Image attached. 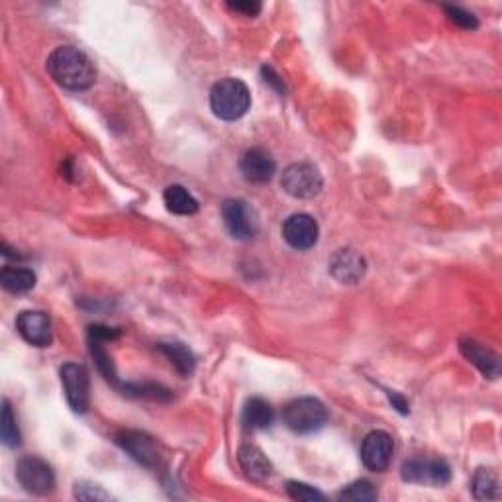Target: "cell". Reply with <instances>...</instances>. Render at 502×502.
<instances>
[{
  "label": "cell",
  "instance_id": "1",
  "mask_svg": "<svg viewBox=\"0 0 502 502\" xmlns=\"http://www.w3.org/2000/svg\"><path fill=\"white\" fill-rule=\"evenodd\" d=\"M47 73L57 85L69 90H85L95 85L97 69L92 61L77 47L61 46L47 57Z\"/></svg>",
  "mask_w": 502,
  "mask_h": 502
},
{
  "label": "cell",
  "instance_id": "2",
  "mask_svg": "<svg viewBox=\"0 0 502 502\" xmlns=\"http://www.w3.org/2000/svg\"><path fill=\"white\" fill-rule=\"evenodd\" d=\"M251 106V92L240 79L226 77L218 81L210 90V108L214 116L234 122L248 115Z\"/></svg>",
  "mask_w": 502,
  "mask_h": 502
},
{
  "label": "cell",
  "instance_id": "3",
  "mask_svg": "<svg viewBox=\"0 0 502 502\" xmlns=\"http://www.w3.org/2000/svg\"><path fill=\"white\" fill-rule=\"evenodd\" d=\"M283 422L296 434H312L328 422V411L319 398L301 396L283 408Z\"/></svg>",
  "mask_w": 502,
  "mask_h": 502
},
{
  "label": "cell",
  "instance_id": "4",
  "mask_svg": "<svg viewBox=\"0 0 502 502\" xmlns=\"http://www.w3.org/2000/svg\"><path fill=\"white\" fill-rule=\"evenodd\" d=\"M281 187L293 199H314L324 187L320 169L309 161H299L283 171Z\"/></svg>",
  "mask_w": 502,
  "mask_h": 502
},
{
  "label": "cell",
  "instance_id": "5",
  "mask_svg": "<svg viewBox=\"0 0 502 502\" xmlns=\"http://www.w3.org/2000/svg\"><path fill=\"white\" fill-rule=\"evenodd\" d=\"M222 218L232 238L240 242H250L260 232V214L243 199L224 200Z\"/></svg>",
  "mask_w": 502,
  "mask_h": 502
},
{
  "label": "cell",
  "instance_id": "6",
  "mask_svg": "<svg viewBox=\"0 0 502 502\" xmlns=\"http://www.w3.org/2000/svg\"><path fill=\"white\" fill-rule=\"evenodd\" d=\"M18 483L30 495L46 497L51 495L55 489V475L51 471L47 461L38 455H26L18 461L16 465Z\"/></svg>",
  "mask_w": 502,
  "mask_h": 502
},
{
  "label": "cell",
  "instance_id": "7",
  "mask_svg": "<svg viewBox=\"0 0 502 502\" xmlns=\"http://www.w3.org/2000/svg\"><path fill=\"white\" fill-rule=\"evenodd\" d=\"M59 375L71 411L79 414L87 413L90 406V377L87 367L81 363H65Z\"/></svg>",
  "mask_w": 502,
  "mask_h": 502
},
{
  "label": "cell",
  "instance_id": "8",
  "mask_svg": "<svg viewBox=\"0 0 502 502\" xmlns=\"http://www.w3.org/2000/svg\"><path fill=\"white\" fill-rule=\"evenodd\" d=\"M403 481L414 485H428V487H442L447 485L452 479V469L444 459H408L401 469Z\"/></svg>",
  "mask_w": 502,
  "mask_h": 502
},
{
  "label": "cell",
  "instance_id": "9",
  "mask_svg": "<svg viewBox=\"0 0 502 502\" xmlns=\"http://www.w3.org/2000/svg\"><path fill=\"white\" fill-rule=\"evenodd\" d=\"M395 454V442L391 434L383 432V430H375V432L367 434L362 444V461L363 465L373 471V473H383L388 469Z\"/></svg>",
  "mask_w": 502,
  "mask_h": 502
},
{
  "label": "cell",
  "instance_id": "10",
  "mask_svg": "<svg viewBox=\"0 0 502 502\" xmlns=\"http://www.w3.org/2000/svg\"><path fill=\"white\" fill-rule=\"evenodd\" d=\"M319 222H316L311 214H293V217L286 218L283 224V238L293 250L304 251L314 248L316 242H319Z\"/></svg>",
  "mask_w": 502,
  "mask_h": 502
},
{
  "label": "cell",
  "instance_id": "11",
  "mask_svg": "<svg viewBox=\"0 0 502 502\" xmlns=\"http://www.w3.org/2000/svg\"><path fill=\"white\" fill-rule=\"evenodd\" d=\"M116 442L122 449L140 461L141 465L146 467H157L159 465V447L153 442V438L143 432H136V430H122L116 434Z\"/></svg>",
  "mask_w": 502,
  "mask_h": 502
},
{
  "label": "cell",
  "instance_id": "12",
  "mask_svg": "<svg viewBox=\"0 0 502 502\" xmlns=\"http://www.w3.org/2000/svg\"><path fill=\"white\" fill-rule=\"evenodd\" d=\"M16 328L28 344L47 347L51 344V320L42 311H24L18 314Z\"/></svg>",
  "mask_w": 502,
  "mask_h": 502
},
{
  "label": "cell",
  "instance_id": "13",
  "mask_svg": "<svg viewBox=\"0 0 502 502\" xmlns=\"http://www.w3.org/2000/svg\"><path fill=\"white\" fill-rule=\"evenodd\" d=\"M240 171L250 183H269L277 171V163L271 153L263 148H251L240 159Z\"/></svg>",
  "mask_w": 502,
  "mask_h": 502
},
{
  "label": "cell",
  "instance_id": "14",
  "mask_svg": "<svg viewBox=\"0 0 502 502\" xmlns=\"http://www.w3.org/2000/svg\"><path fill=\"white\" fill-rule=\"evenodd\" d=\"M367 271V261L353 250H340L332 255L330 273L336 281L344 285H355L363 279Z\"/></svg>",
  "mask_w": 502,
  "mask_h": 502
},
{
  "label": "cell",
  "instance_id": "15",
  "mask_svg": "<svg viewBox=\"0 0 502 502\" xmlns=\"http://www.w3.org/2000/svg\"><path fill=\"white\" fill-rule=\"evenodd\" d=\"M459 352L464 353L465 360L469 363H473L485 377L497 379L500 375L498 355L493 350H489L487 345L479 344L477 340H471V337H464V340L459 342Z\"/></svg>",
  "mask_w": 502,
  "mask_h": 502
},
{
  "label": "cell",
  "instance_id": "16",
  "mask_svg": "<svg viewBox=\"0 0 502 502\" xmlns=\"http://www.w3.org/2000/svg\"><path fill=\"white\" fill-rule=\"evenodd\" d=\"M240 467L248 479L255 481V483H263L273 475V465L260 447L255 446H242L238 452Z\"/></svg>",
  "mask_w": 502,
  "mask_h": 502
},
{
  "label": "cell",
  "instance_id": "17",
  "mask_svg": "<svg viewBox=\"0 0 502 502\" xmlns=\"http://www.w3.org/2000/svg\"><path fill=\"white\" fill-rule=\"evenodd\" d=\"M242 422L245 428H251V430L271 428L275 422V411L268 401H263V398H250L243 406Z\"/></svg>",
  "mask_w": 502,
  "mask_h": 502
},
{
  "label": "cell",
  "instance_id": "18",
  "mask_svg": "<svg viewBox=\"0 0 502 502\" xmlns=\"http://www.w3.org/2000/svg\"><path fill=\"white\" fill-rule=\"evenodd\" d=\"M163 202H166L167 210L177 217H191V214L199 212V200L181 184H169L163 192Z\"/></svg>",
  "mask_w": 502,
  "mask_h": 502
},
{
  "label": "cell",
  "instance_id": "19",
  "mask_svg": "<svg viewBox=\"0 0 502 502\" xmlns=\"http://www.w3.org/2000/svg\"><path fill=\"white\" fill-rule=\"evenodd\" d=\"M36 273L32 269L26 268H13V265H6V268L0 271V285L3 289L13 293V294H22L32 291L36 286Z\"/></svg>",
  "mask_w": 502,
  "mask_h": 502
},
{
  "label": "cell",
  "instance_id": "20",
  "mask_svg": "<svg viewBox=\"0 0 502 502\" xmlns=\"http://www.w3.org/2000/svg\"><path fill=\"white\" fill-rule=\"evenodd\" d=\"M157 350L163 355H167V360L171 362V365L175 367L181 375H191L194 371V365H197V362H194L192 352L184 344H181V342H159Z\"/></svg>",
  "mask_w": 502,
  "mask_h": 502
},
{
  "label": "cell",
  "instance_id": "21",
  "mask_svg": "<svg viewBox=\"0 0 502 502\" xmlns=\"http://www.w3.org/2000/svg\"><path fill=\"white\" fill-rule=\"evenodd\" d=\"M471 490L477 500H490V498H500L498 490V477L493 469H479L473 483H471Z\"/></svg>",
  "mask_w": 502,
  "mask_h": 502
},
{
  "label": "cell",
  "instance_id": "22",
  "mask_svg": "<svg viewBox=\"0 0 502 502\" xmlns=\"http://www.w3.org/2000/svg\"><path fill=\"white\" fill-rule=\"evenodd\" d=\"M0 436H3V442L8 447H16L20 446V430H18V422L16 416L13 413V406H10L8 401L3 403V418H0Z\"/></svg>",
  "mask_w": 502,
  "mask_h": 502
},
{
  "label": "cell",
  "instance_id": "23",
  "mask_svg": "<svg viewBox=\"0 0 502 502\" xmlns=\"http://www.w3.org/2000/svg\"><path fill=\"white\" fill-rule=\"evenodd\" d=\"M379 493L373 483H369V481L362 479V481H355V483L347 485L344 490H340V495L337 498L340 500H352V502H373L377 500Z\"/></svg>",
  "mask_w": 502,
  "mask_h": 502
},
{
  "label": "cell",
  "instance_id": "24",
  "mask_svg": "<svg viewBox=\"0 0 502 502\" xmlns=\"http://www.w3.org/2000/svg\"><path fill=\"white\" fill-rule=\"evenodd\" d=\"M286 493H289L293 500H301V502H314L326 498V495H322L319 489H314L306 483H299V481H289V483H286Z\"/></svg>",
  "mask_w": 502,
  "mask_h": 502
},
{
  "label": "cell",
  "instance_id": "25",
  "mask_svg": "<svg viewBox=\"0 0 502 502\" xmlns=\"http://www.w3.org/2000/svg\"><path fill=\"white\" fill-rule=\"evenodd\" d=\"M444 10H446L447 18L452 20L454 24H457L459 28H464V30H477L479 28L477 16L467 13V10H464L461 6H444Z\"/></svg>",
  "mask_w": 502,
  "mask_h": 502
},
{
  "label": "cell",
  "instance_id": "26",
  "mask_svg": "<svg viewBox=\"0 0 502 502\" xmlns=\"http://www.w3.org/2000/svg\"><path fill=\"white\" fill-rule=\"evenodd\" d=\"M75 497L79 500H108L110 495L105 493L98 485L92 483H77L75 485Z\"/></svg>",
  "mask_w": 502,
  "mask_h": 502
},
{
  "label": "cell",
  "instance_id": "27",
  "mask_svg": "<svg viewBox=\"0 0 502 502\" xmlns=\"http://www.w3.org/2000/svg\"><path fill=\"white\" fill-rule=\"evenodd\" d=\"M228 8L234 10V13H240L243 16H251V18L261 13V4L251 3V0H248V3H228Z\"/></svg>",
  "mask_w": 502,
  "mask_h": 502
},
{
  "label": "cell",
  "instance_id": "28",
  "mask_svg": "<svg viewBox=\"0 0 502 502\" xmlns=\"http://www.w3.org/2000/svg\"><path fill=\"white\" fill-rule=\"evenodd\" d=\"M263 77H265V83H269L273 87H277V90H285L283 81L275 75V71L271 67H263Z\"/></svg>",
  "mask_w": 502,
  "mask_h": 502
},
{
  "label": "cell",
  "instance_id": "29",
  "mask_svg": "<svg viewBox=\"0 0 502 502\" xmlns=\"http://www.w3.org/2000/svg\"><path fill=\"white\" fill-rule=\"evenodd\" d=\"M391 403L398 408V411H401L403 414H406L408 413V404L403 401V396H398V395H393L391 396Z\"/></svg>",
  "mask_w": 502,
  "mask_h": 502
}]
</instances>
